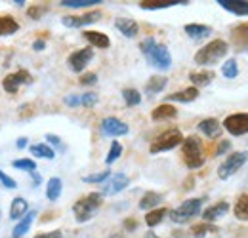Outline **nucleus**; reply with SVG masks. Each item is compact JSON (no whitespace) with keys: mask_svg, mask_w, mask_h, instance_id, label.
Instances as JSON below:
<instances>
[{"mask_svg":"<svg viewBox=\"0 0 248 238\" xmlns=\"http://www.w3.org/2000/svg\"><path fill=\"white\" fill-rule=\"evenodd\" d=\"M182 154H184V162L189 170H197L204 164V154H202V143L197 135H189L184 137L182 141Z\"/></svg>","mask_w":248,"mask_h":238,"instance_id":"20e7f679","label":"nucleus"},{"mask_svg":"<svg viewBox=\"0 0 248 238\" xmlns=\"http://www.w3.org/2000/svg\"><path fill=\"white\" fill-rule=\"evenodd\" d=\"M97 93H93V91H88V93H84V95H80V105L82 107H93L95 103H97Z\"/></svg>","mask_w":248,"mask_h":238,"instance_id":"a19ab883","label":"nucleus"},{"mask_svg":"<svg viewBox=\"0 0 248 238\" xmlns=\"http://www.w3.org/2000/svg\"><path fill=\"white\" fill-rule=\"evenodd\" d=\"M199 97V88L189 86V88L182 89V91H174L166 97V101H176V103H191Z\"/></svg>","mask_w":248,"mask_h":238,"instance_id":"4be33fe9","label":"nucleus"},{"mask_svg":"<svg viewBox=\"0 0 248 238\" xmlns=\"http://www.w3.org/2000/svg\"><path fill=\"white\" fill-rule=\"evenodd\" d=\"M219 229H217L214 223H197V225H193L191 227V235L195 238H204L206 235H212V233H217Z\"/></svg>","mask_w":248,"mask_h":238,"instance_id":"2f4dec72","label":"nucleus"},{"mask_svg":"<svg viewBox=\"0 0 248 238\" xmlns=\"http://www.w3.org/2000/svg\"><path fill=\"white\" fill-rule=\"evenodd\" d=\"M46 141H48V143H52V145H56V147H62L63 149V143H62V137H60V135L46 134Z\"/></svg>","mask_w":248,"mask_h":238,"instance_id":"de8ad7c7","label":"nucleus"},{"mask_svg":"<svg viewBox=\"0 0 248 238\" xmlns=\"http://www.w3.org/2000/svg\"><path fill=\"white\" fill-rule=\"evenodd\" d=\"M184 30L187 32V36H191V38H195V40H199V38H206V36L212 34V27H208V25H201V23H189V25L184 27Z\"/></svg>","mask_w":248,"mask_h":238,"instance_id":"bb28decb","label":"nucleus"},{"mask_svg":"<svg viewBox=\"0 0 248 238\" xmlns=\"http://www.w3.org/2000/svg\"><path fill=\"white\" fill-rule=\"evenodd\" d=\"M101 0H63L60 2L62 8H86V6H97Z\"/></svg>","mask_w":248,"mask_h":238,"instance_id":"58836bf2","label":"nucleus"},{"mask_svg":"<svg viewBox=\"0 0 248 238\" xmlns=\"http://www.w3.org/2000/svg\"><path fill=\"white\" fill-rule=\"evenodd\" d=\"M229 52V44L221 38H216L212 42H208L206 46H202L197 54H195V63L197 65H214L219 60H223Z\"/></svg>","mask_w":248,"mask_h":238,"instance_id":"f03ea898","label":"nucleus"},{"mask_svg":"<svg viewBox=\"0 0 248 238\" xmlns=\"http://www.w3.org/2000/svg\"><path fill=\"white\" fill-rule=\"evenodd\" d=\"M107 238H124L123 235H117V233H115V235H111V237H107Z\"/></svg>","mask_w":248,"mask_h":238,"instance_id":"6e6d98bb","label":"nucleus"},{"mask_svg":"<svg viewBox=\"0 0 248 238\" xmlns=\"http://www.w3.org/2000/svg\"><path fill=\"white\" fill-rule=\"evenodd\" d=\"M0 217H2V211H0Z\"/></svg>","mask_w":248,"mask_h":238,"instance_id":"4d7b16f0","label":"nucleus"},{"mask_svg":"<svg viewBox=\"0 0 248 238\" xmlns=\"http://www.w3.org/2000/svg\"><path fill=\"white\" fill-rule=\"evenodd\" d=\"M221 74L225 76V78H229V80H233V78H237L239 76V63L237 60H227L223 65H221Z\"/></svg>","mask_w":248,"mask_h":238,"instance_id":"72a5a7b5","label":"nucleus"},{"mask_svg":"<svg viewBox=\"0 0 248 238\" xmlns=\"http://www.w3.org/2000/svg\"><path fill=\"white\" fill-rule=\"evenodd\" d=\"M217 4L223 10L239 15V17H247L248 15V0H217Z\"/></svg>","mask_w":248,"mask_h":238,"instance_id":"f3484780","label":"nucleus"},{"mask_svg":"<svg viewBox=\"0 0 248 238\" xmlns=\"http://www.w3.org/2000/svg\"><path fill=\"white\" fill-rule=\"evenodd\" d=\"M34 238H63V233H62V231H52V233H40V235H36Z\"/></svg>","mask_w":248,"mask_h":238,"instance_id":"09e8293b","label":"nucleus"},{"mask_svg":"<svg viewBox=\"0 0 248 238\" xmlns=\"http://www.w3.org/2000/svg\"><path fill=\"white\" fill-rule=\"evenodd\" d=\"M231 40L237 46V50H248V23L237 25L231 30Z\"/></svg>","mask_w":248,"mask_h":238,"instance_id":"412c9836","label":"nucleus"},{"mask_svg":"<svg viewBox=\"0 0 248 238\" xmlns=\"http://www.w3.org/2000/svg\"><path fill=\"white\" fill-rule=\"evenodd\" d=\"M182 141H184V134H182V130H178V128H170V130H166V132H162L160 135H156L155 139L151 141V154H156V152H164V150H172L176 149L178 145H182Z\"/></svg>","mask_w":248,"mask_h":238,"instance_id":"39448f33","label":"nucleus"},{"mask_svg":"<svg viewBox=\"0 0 248 238\" xmlns=\"http://www.w3.org/2000/svg\"><path fill=\"white\" fill-rule=\"evenodd\" d=\"M44 12H46V6H31V8L27 10V15H29L31 19H38V17H42Z\"/></svg>","mask_w":248,"mask_h":238,"instance_id":"c03bdc74","label":"nucleus"},{"mask_svg":"<svg viewBox=\"0 0 248 238\" xmlns=\"http://www.w3.org/2000/svg\"><path fill=\"white\" fill-rule=\"evenodd\" d=\"M229 149H231V143H229L227 139H223V141H219V145H217L216 154H217V156H221V154H225Z\"/></svg>","mask_w":248,"mask_h":238,"instance_id":"49530a36","label":"nucleus"},{"mask_svg":"<svg viewBox=\"0 0 248 238\" xmlns=\"http://www.w3.org/2000/svg\"><path fill=\"white\" fill-rule=\"evenodd\" d=\"M78 82H80L82 86H92V84L97 82V74H95V73H84V74H80Z\"/></svg>","mask_w":248,"mask_h":238,"instance_id":"79ce46f5","label":"nucleus"},{"mask_svg":"<svg viewBox=\"0 0 248 238\" xmlns=\"http://www.w3.org/2000/svg\"><path fill=\"white\" fill-rule=\"evenodd\" d=\"M124 229H126V231H134V229H138V221L132 219V217L126 219V221H124Z\"/></svg>","mask_w":248,"mask_h":238,"instance_id":"3c124183","label":"nucleus"},{"mask_svg":"<svg viewBox=\"0 0 248 238\" xmlns=\"http://www.w3.org/2000/svg\"><path fill=\"white\" fill-rule=\"evenodd\" d=\"M178 4H187L186 0L184 2H164V0H143L140 6L143 10H160V8H170V6H178Z\"/></svg>","mask_w":248,"mask_h":238,"instance_id":"f704fd0d","label":"nucleus"},{"mask_svg":"<svg viewBox=\"0 0 248 238\" xmlns=\"http://www.w3.org/2000/svg\"><path fill=\"white\" fill-rule=\"evenodd\" d=\"M143 238H158V237H156L155 233H147V235H145Z\"/></svg>","mask_w":248,"mask_h":238,"instance_id":"5fc2aeb1","label":"nucleus"},{"mask_svg":"<svg viewBox=\"0 0 248 238\" xmlns=\"http://www.w3.org/2000/svg\"><path fill=\"white\" fill-rule=\"evenodd\" d=\"M19 30V23L12 15H0V36H10Z\"/></svg>","mask_w":248,"mask_h":238,"instance_id":"c85d7f7f","label":"nucleus"},{"mask_svg":"<svg viewBox=\"0 0 248 238\" xmlns=\"http://www.w3.org/2000/svg\"><path fill=\"white\" fill-rule=\"evenodd\" d=\"M123 97H124V103H126L128 107H136V105L141 103V93L136 88H124Z\"/></svg>","mask_w":248,"mask_h":238,"instance_id":"c9c22d12","label":"nucleus"},{"mask_svg":"<svg viewBox=\"0 0 248 238\" xmlns=\"http://www.w3.org/2000/svg\"><path fill=\"white\" fill-rule=\"evenodd\" d=\"M44 48H46V40H44V38H36V40L32 42V50H34V52H42Z\"/></svg>","mask_w":248,"mask_h":238,"instance_id":"8fccbe9b","label":"nucleus"},{"mask_svg":"<svg viewBox=\"0 0 248 238\" xmlns=\"http://www.w3.org/2000/svg\"><path fill=\"white\" fill-rule=\"evenodd\" d=\"M29 211H31V209H29L27 200H25L23 196H16V198L12 200V204H10V219H12V221H19V219H23Z\"/></svg>","mask_w":248,"mask_h":238,"instance_id":"a211bd4d","label":"nucleus"},{"mask_svg":"<svg viewBox=\"0 0 248 238\" xmlns=\"http://www.w3.org/2000/svg\"><path fill=\"white\" fill-rule=\"evenodd\" d=\"M166 84H168V78H166V76L155 74V76H151V78L147 80V84H145V93H147V95H156V93H160L162 89L166 88Z\"/></svg>","mask_w":248,"mask_h":238,"instance_id":"cd10ccee","label":"nucleus"},{"mask_svg":"<svg viewBox=\"0 0 248 238\" xmlns=\"http://www.w3.org/2000/svg\"><path fill=\"white\" fill-rule=\"evenodd\" d=\"M12 166L16 168V170H23V172H36V162L31 160V158H17V160H14L12 162Z\"/></svg>","mask_w":248,"mask_h":238,"instance_id":"4c0bfd02","label":"nucleus"},{"mask_svg":"<svg viewBox=\"0 0 248 238\" xmlns=\"http://www.w3.org/2000/svg\"><path fill=\"white\" fill-rule=\"evenodd\" d=\"M31 154L34 158H46V160H52L56 158V150L52 149L50 145L46 143H36V145H31Z\"/></svg>","mask_w":248,"mask_h":238,"instance_id":"c756f323","label":"nucleus"},{"mask_svg":"<svg viewBox=\"0 0 248 238\" xmlns=\"http://www.w3.org/2000/svg\"><path fill=\"white\" fill-rule=\"evenodd\" d=\"M151 119L155 122H164V120H174L178 119V109L172 105V103H162L153 109L151 113Z\"/></svg>","mask_w":248,"mask_h":238,"instance_id":"dca6fc26","label":"nucleus"},{"mask_svg":"<svg viewBox=\"0 0 248 238\" xmlns=\"http://www.w3.org/2000/svg\"><path fill=\"white\" fill-rule=\"evenodd\" d=\"M201 208H202V198H189L186 202H182L178 208L170 209L168 215L174 223H187L189 219L197 217L201 213Z\"/></svg>","mask_w":248,"mask_h":238,"instance_id":"423d86ee","label":"nucleus"},{"mask_svg":"<svg viewBox=\"0 0 248 238\" xmlns=\"http://www.w3.org/2000/svg\"><path fill=\"white\" fill-rule=\"evenodd\" d=\"M101 204H103V196L99 193H90V194H86V196H82V198H78L75 202L73 213H75L78 223H86V221H90L93 215L97 213V209L101 208Z\"/></svg>","mask_w":248,"mask_h":238,"instance_id":"7ed1b4c3","label":"nucleus"},{"mask_svg":"<svg viewBox=\"0 0 248 238\" xmlns=\"http://www.w3.org/2000/svg\"><path fill=\"white\" fill-rule=\"evenodd\" d=\"M168 215V209L166 208H155L151 209V211H147V215H145V225L147 227H156V225H160L162 223V219Z\"/></svg>","mask_w":248,"mask_h":238,"instance_id":"7c9ffc66","label":"nucleus"},{"mask_svg":"<svg viewBox=\"0 0 248 238\" xmlns=\"http://www.w3.org/2000/svg\"><path fill=\"white\" fill-rule=\"evenodd\" d=\"M99 130H101L103 135H109V137H121V135H126L130 132L128 124L123 120L115 119V117H107V119L101 120Z\"/></svg>","mask_w":248,"mask_h":238,"instance_id":"f8f14e48","label":"nucleus"},{"mask_svg":"<svg viewBox=\"0 0 248 238\" xmlns=\"http://www.w3.org/2000/svg\"><path fill=\"white\" fill-rule=\"evenodd\" d=\"M92 60H93V50L88 46V48H80V50L73 52V54L69 56V60H67V65H69V69H71L73 73H82L84 67Z\"/></svg>","mask_w":248,"mask_h":238,"instance_id":"9b49d317","label":"nucleus"},{"mask_svg":"<svg viewBox=\"0 0 248 238\" xmlns=\"http://www.w3.org/2000/svg\"><path fill=\"white\" fill-rule=\"evenodd\" d=\"M121 154H123V145H121L119 141H113V143H111V149H109V152H107L105 164H107V166L115 164V162L121 158Z\"/></svg>","mask_w":248,"mask_h":238,"instance_id":"e433bc0d","label":"nucleus"},{"mask_svg":"<svg viewBox=\"0 0 248 238\" xmlns=\"http://www.w3.org/2000/svg\"><path fill=\"white\" fill-rule=\"evenodd\" d=\"M0 181H2V185H4L8 191H14V189H17V183H16V179H12L10 176H6L2 170H0Z\"/></svg>","mask_w":248,"mask_h":238,"instance_id":"37998d69","label":"nucleus"},{"mask_svg":"<svg viewBox=\"0 0 248 238\" xmlns=\"http://www.w3.org/2000/svg\"><path fill=\"white\" fill-rule=\"evenodd\" d=\"M162 202V194H158L155 191H147L143 196H141V200H140V209H143V211H151V209L158 208V204Z\"/></svg>","mask_w":248,"mask_h":238,"instance_id":"b1692460","label":"nucleus"},{"mask_svg":"<svg viewBox=\"0 0 248 238\" xmlns=\"http://www.w3.org/2000/svg\"><path fill=\"white\" fill-rule=\"evenodd\" d=\"M34 217H36V211L31 209L23 219H19V223L14 227V231H12V238H23L27 233H29V229H31L32 221H34Z\"/></svg>","mask_w":248,"mask_h":238,"instance_id":"5701e85b","label":"nucleus"},{"mask_svg":"<svg viewBox=\"0 0 248 238\" xmlns=\"http://www.w3.org/2000/svg\"><path fill=\"white\" fill-rule=\"evenodd\" d=\"M214 71H193V73H189V80L193 82V86L195 88H199V86H208L212 80H214Z\"/></svg>","mask_w":248,"mask_h":238,"instance_id":"393cba45","label":"nucleus"},{"mask_svg":"<svg viewBox=\"0 0 248 238\" xmlns=\"http://www.w3.org/2000/svg\"><path fill=\"white\" fill-rule=\"evenodd\" d=\"M140 50L143 54L145 61L158 71H168L172 67V56L164 44H158L153 36H147L140 42Z\"/></svg>","mask_w":248,"mask_h":238,"instance_id":"f257e3e1","label":"nucleus"},{"mask_svg":"<svg viewBox=\"0 0 248 238\" xmlns=\"http://www.w3.org/2000/svg\"><path fill=\"white\" fill-rule=\"evenodd\" d=\"M233 213L237 219L241 221H247L248 219V194H241L235 202V208H233Z\"/></svg>","mask_w":248,"mask_h":238,"instance_id":"473e14b6","label":"nucleus"},{"mask_svg":"<svg viewBox=\"0 0 248 238\" xmlns=\"http://www.w3.org/2000/svg\"><path fill=\"white\" fill-rule=\"evenodd\" d=\"M248 160L247 150H239V152H231L219 166H217V178L219 179H229L231 176H235Z\"/></svg>","mask_w":248,"mask_h":238,"instance_id":"0eeeda50","label":"nucleus"},{"mask_svg":"<svg viewBox=\"0 0 248 238\" xmlns=\"http://www.w3.org/2000/svg\"><path fill=\"white\" fill-rule=\"evenodd\" d=\"M63 103H65L67 107H78V105H80V95H67V97L63 99Z\"/></svg>","mask_w":248,"mask_h":238,"instance_id":"a18cd8bd","label":"nucleus"},{"mask_svg":"<svg viewBox=\"0 0 248 238\" xmlns=\"http://www.w3.org/2000/svg\"><path fill=\"white\" fill-rule=\"evenodd\" d=\"M63 191V181L60 178H50L46 183V198L50 202H56L60 196H62Z\"/></svg>","mask_w":248,"mask_h":238,"instance_id":"a878e982","label":"nucleus"},{"mask_svg":"<svg viewBox=\"0 0 248 238\" xmlns=\"http://www.w3.org/2000/svg\"><path fill=\"white\" fill-rule=\"evenodd\" d=\"M31 178H32V183H34V185H40V181H42V178H40V174H36V172H32V174H31Z\"/></svg>","mask_w":248,"mask_h":238,"instance_id":"864d4df0","label":"nucleus"},{"mask_svg":"<svg viewBox=\"0 0 248 238\" xmlns=\"http://www.w3.org/2000/svg\"><path fill=\"white\" fill-rule=\"evenodd\" d=\"M109 178H111V172L105 170V172H99V174H93V176H86V178H82V181L84 183H105Z\"/></svg>","mask_w":248,"mask_h":238,"instance_id":"ea45409f","label":"nucleus"},{"mask_svg":"<svg viewBox=\"0 0 248 238\" xmlns=\"http://www.w3.org/2000/svg\"><path fill=\"white\" fill-rule=\"evenodd\" d=\"M16 147H17V149H25V147H27V137H19L17 143H16Z\"/></svg>","mask_w":248,"mask_h":238,"instance_id":"603ef678","label":"nucleus"},{"mask_svg":"<svg viewBox=\"0 0 248 238\" xmlns=\"http://www.w3.org/2000/svg\"><path fill=\"white\" fill-rule=\"evenodd\" d=\"M82 36H84V40H88L90 42V48H101V50H107L109 46H111V40H109V36L107 34H103V32H99V30H84L82 32Z\"/></svg>","mask_w":248,"mask_h":238,"instance_id":"6ab92c4d","label":"nucleus"},{"mask_svg":"<svg viewBox=\"0 0 248 238\" xmlns=\"http://www.w3.org/2000/svg\"><path fill=\"white\" fill-rule=\"evenodd\" d=\"M115 27L121 30L126 38H136V36H138V32H140V25H138V21L128 19V17H119V19L115 21Z\"/></svg>","mask_w":248,"mask_h":238,"instance_id":"aec40b11","label":"nucleus"},{"mask_svg":"<svg viewBox=\"0 0 248 238\" xmlns=\"http://www.w3.org/2000/svg\"><path fill=\"white\" fill-rule=\"evenodd\" d=\"M227 211H229V202H225V200H219V202L212 204V206H208V208L204 209V211H201V213H202V219H204V223H214L216 219L223 217Z\"/></svg>","mask_w":248,"mask_h":238,"instance_id":"4468645a","label":"nucleus"},{"mask_svg":"<svg viewBox=\"0 0 248 238\" xmlns=\"http://www.w3.org/2000/svg\"><path fill=\"white\" fill-rule=\"evenodd\" d=\"M32 76L29 74V71L25 69H19L12 74H8L4 80H2V88L6 89L8 93H17V89L21 88L23 84H31Z\"/></svg>","mask_w":248,"mask_h":238,"instance_id":"1a4fd4ad","label":"nucleus"},{"mask_svg":"<svg viewBox=\"0 0 248 238\" xmlns=\"http://www.w3.org/2000/svg\"><path fill=\"white\" fill-rule=\"evenodd\" d=\"M130 185V178L123 174V172H119V174H115V176H111V178L107 179V183L103 185V189H101V196H113V194H119L121 191H124L126 187Z\"/></svg>","mask_w":248,"mask_h":238,"instance_id":"ddd939ff","label":"nucleus"},{"mask_svg":"<svg viewBox=\"0 0 248 238\" xmlns=\"http://www.w3.org/2000/svg\"><path fill=\"white\" fill-rule=\"evenodd\" d=\"M99 19H101V12L92 10V12L84 14V15H65V17H62V23L65 27H71V29H80V27L92 25Z\"/></svg>","mask_w":248,"mask_h":238,"instance_id":"9d476101","label":"nucleus"},{"mask_svg":"<svg viewBox=\"0 0 248 238\" xmlns=\"http://www.w3.org/2000/svg\"><path fill=\"white\" fill-rule=\"evenodd\" d=\"M223 130H227L231 135H247L248 134V113H235L223 120Z\"/></svg>","mask_w":248,"mask_h":238,"instance_id":"6e6552de","label":"nucleus"},{"mask_svg":"<svg viewBox=\"0 0 248 238\" xmlns=\"http://www.w3.org/2000/svg\"><path fill=\"white\" fill-rule=\"evenodd\" d=\"M199 132L202 134V135H206L208 139H216L221 135V124H219V120L217 119H204L199 122Z\"/></svg>","mask_w":248,"mask_h":238,"instance_id":"2eb2a0df","label":"nucleus"}]
</instances>
